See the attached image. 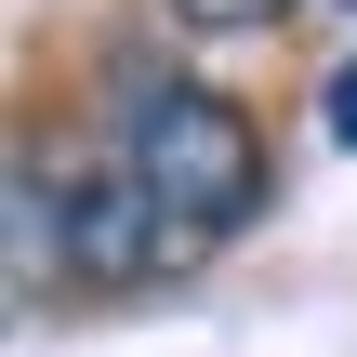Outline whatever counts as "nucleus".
Segmentation results:
<instances>
[{
  "instance_id": "nucleus-1",
  "label": "nucleus",
  "mask_w": 357,
  "mask_h": 357,
  "mask_svg": "<svg viewBox=\"0 0 357 357\" xmlns=\"http://www.w3.org/2000/svg\"><path fill=\"white\" fill-rule=\"evenodd\" d=\"M119 159H132V185H146L199 252L265 212V146H252V119H238L225 93H199V79H132V93H119Z\"/></svg>"
},
{
  "instance_id": "nucleus-2",
  "label": "nucleus",
  "mask_w": 357,
  "mask_h": 357,
  "mask_svg": "<svg viewBox=\"0 0 357 357\" xmlns=\"http://www.w3.org/2000/svg\"><path fill=\"white\" fill-rule=\"evenodd\" d=\"M185 252H199V238L132 185V159H106L93 185H66V265H79V278L119 291V278H159V265H185Z\"/></svg>"
},
{
  "instance_id": "nucleus-3",
  "label": "nucleus",
  "mask_w": 357,
  "mask_h": 357,
  "mask_svg": "<svg viewBox=\"0 0 357 357\" xmlns=\"http://www.w3.org/2000/svg\"><path fill=\"white\" fill-rule=\"evenodd\" d=\"M172 13H185V26H278L291 0H172Z\"/></svg>"
},
{
  "instance_id": "nucleus-4",
  "label": "nucleus",
  "mask_w": 357,
  "mask_h": 357,
  "mask_svg": "<svg viewBox=\"0 0 357 357\" xmlns=\"http://www.w3.org/2000/svg\"><path fill=\"white\" fill-rule=\"evenodd\" d=\"M331 146H357V53L331 66Z\"/></svg>"
},
{
  "instance_id": "nucleus-5",
  "label": "nucleus",
  "mask_w": 357,
  "mask_h": 357,
  "mask_svg": "<svg viewBox=\"0 0 357 357\" xmlns=\"http://www.w3.org/2000/svg\"><path fill=\"white\" fill-rule=\"evenodd\" d=\"M331 13H357V0H331Z\"/></svg>"
}]
</instances>
